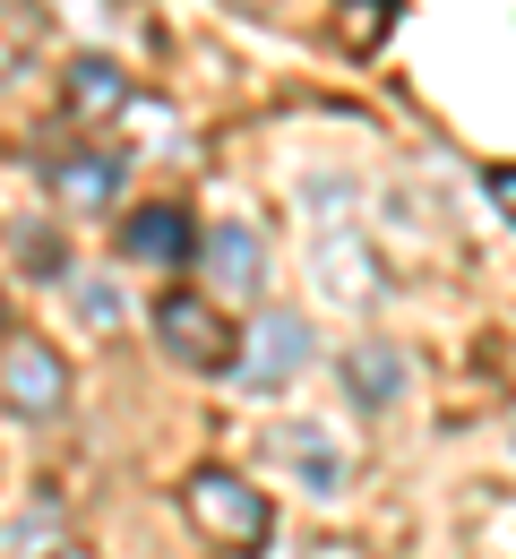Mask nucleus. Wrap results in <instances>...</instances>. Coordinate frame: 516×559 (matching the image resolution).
Listing matches in <instances>:
<instances>
[{"mask_svg": "<svg viewBox=\"0 0 516 559\" xmlns=\"http://www.w3.org/2000/svg\"><path fill=\"white\" fill-rule=\"evenodd\" d=\"M121 250L147 259V267H181V259H199V233H190L181 207H139L130 224H121Z\"/></svg>", "mask_w": 516, "mask_h": 559, "instance_id": "nucleus-7", "label": "nucleus"}, {"mask_svg": "<svg viewBox=\"0 0 516 559\" xmlns=\"http://www.w3.org/2000/svg\"><path fill=\"white\" fill-rule=\"evenodd\" d=\"M319 267H327V293H336V301H379V276H370V259L362 250H319Z\"/></svg>", "mask_w": 516, "mask_h": 559, "instance_id": "nucleus-11", "label": "nucleus"}, {"mask_svg": "<svg viewBox=\"0 0 516 559\" xmlns=\"http://www.w3.org/2000/svg\"><path fill=\"white\" fill-rule=\"evenodd\" d=\"M199 267H207V293H216V301H250L259 276H267V250H259L250 224H216V233L199 241Z\"/></svg>", "mask_w": 516, "mask_h": 559, "instance_id": "nucleus-5", "label": "nucleus"}, {"mask_svg": "<svg viewBox=\"0 0 516 559\" xmlns=\"http://www.w3.org/2000/svg\"><path fill=\"white\" fill-rule=\"evenodd\" d=\"M181 508H190V525H199L216 551H259V543L276 534V508L259 499V483H241V474H224V465H199L190 490H181Z\"/></svg>", "mask_w": 516, "mask_h": 559, "instance_id": "nucleus-1", "label": "nucleus"}, {"mask_svg": "<svg viewBox=\"0 0 516 559\" xmlns=\"http://www.w3.org/2000/svg\"><path fill=\"white\" fill-rule=\"evenodd\" d=\"M267 448H276V456H285V465H293V474L319 490V499H336V490H345V448H336L319 421H285Z\"/></svg>", "mask_w": 516, "mask_h": 559, "instance_id": "nucleus-6", "label": "nucleus"}, {"mask_svg": "<svg viewBox=\"0 0 516 559\" xmlns=\"http://www.w3.org/2000/svg\"><path fill=\"white\" fill-rule=\"evenodd\" d=\"M345 388L362 396L370 414L396 405V396H405V353L396 345H345Z\"/></svg>", "mask_w": 516, "mask_h": 559, "instance_id": "nucleus-9", "label": "nucleus"}, {"mask_svg": "<svg viewBox=\"0 0 516 559\" xmlns=\"http://www.w3.org/2000/svg\"><path fill=\"white\" fill-rule=\"evenodd\" d=\"M482 190H491V207H508V224H516V164H491Z\"/></svg>", "mask_w": 516, "mask_h": 559, "instance_id": "nucleus-13", "label": "nucleus"}, {"mask_svg": "<svg viewBox=\"0 0 516 559\" xmlns=\"http://www.w3.org/2000/svg\"><path fill=\"white\" fill-rule=\"evenodd\" d=\"M52 199H61V207H112V199H121V164H104V155L52 164Z\"/></svg>", "mask_w": 516, "mask_h": 559, "instance_id": "nucleus-10", "label": "nucleus"}, {"mask_svg": "<svg viewBox=\"0 0 516 559\" xmlns=\"http://www.w3.org/2000/svg\"><path fill=\"white\" fill-rule=\"evenodd\" d=\"M155 336L181 353V361H199V370H241L232 328L216 319V301H199V293H172V301H155Z\"/></svg>", "mask_w": 516, "mask_h": 559, "instance_id": "nucleus-3", "label": "nucleus"}, {"mask_svg": "<svg viewBox=\"0 0 516 559\" xmlns=\"http://www.w3.org/2000/svg\"><path fill=\"white\" fill-rule=\"evenodd\" d=\"M310 370V328H301L293 310H267L259 328H250V353H241V379L250 388H285Z\"/></svg>", "mask_w": 516, "mask_h": 559, "instance_id": "nucleus-4", "label": "nucleus"}, {"mask_svg": "<svg viewBox=\"0 0 516 559\" xmlns=\"http://www.w3.org/2000/svg\"><path fill=\"white\" fill-rule=\"evenodd\" d=\"M52 559H86V551H52Z\"/></svg>", "mask_w": 516, "mask_h": 559, "instance_id": "nucleus-14", "label": "nucleus"}, {"mask_svg": "<svg viewBox=\"0 0 516 559\" xmlns=\"http://www.w3.org/2000/svg\"><path fill=\"white\" fill-rule=\"evenodd\" d=\"M0 405L17 421H52L70 405V370H61V353L52 345H9L0 353Z\"/></svg>", "mask_w": 516, "mask_h": 559, "instance_id": "nucleus-2", "label": "nucleus"}, {"mask_svg": "<svg viewBox=\"0 0 516 559\" xmlns=\"http://www.w3.org/2000/svg\"><path fill=\"white\" fill-rule=\"evenodd\" d=\"M387 26H396V0H345V44L353 52H370Z\"/></svg>", "mask_w": 516, "mask_h": 559, "instance_id": "nucleus-12", "label": "nucleus"}, {"mask_svg": "<svg viewBox=\"0 0 516 559\" xmlns=\"http://www.w3.org/2000/svg\"><path fill=\"white\" fill-rule=\"evenodd\" d=\"M121 95H130V78L112 70L104 52H77V61H70V78H61V104H70L77 121H104V112H112Z\"/></svg>", "mask_w": 516, "mask_h": 559, "instance_id": "nucleus-8", "label": "nucleus"}]
</instances>
